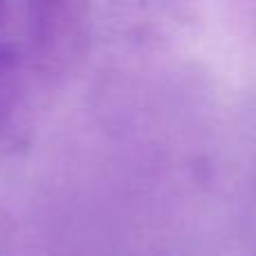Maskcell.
Returning <instances> with one entry per match:
<instances>
[{
  "label": "cell",
  "instance_id": "cell-1",
  "mask_svg": "<svg viewBox=\"0 0 256 256\" xmlns=\"http://www.w3.org/2000/svg\"><path fill=\"white\" fill-rule=\"evenodd\" d=\"M20 7L22 4H14L7 0H0V34H7L20 18Z\"/></svg>",
  "mask_w": 256,
  "mask_h": 256
}]
</instances>
